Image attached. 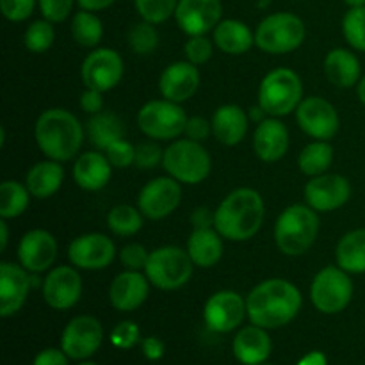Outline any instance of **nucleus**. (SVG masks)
Masks as SVG:
<instances>
[{
  "label": "nucleus",
  "mask_w": 365,
  "mask_h": 365,
  "mask_svg": "<svg viewBox=\"0 0 365 365\" xmlns=\"http://www.w3.org/2000/svg\"><path fill=\"white\" fill-rule=\"evenodd\" d=\"M299 309L302 294L298 287L282 278L264 280L246 298L250 321L264 330L285 327L298 316Z\"/></svg>",
  "instance_id": "1"
},
{
  "label": "nucleus",
  "mask_w": 365,
  "mask_h": 365,
  "mask_svg": "<svg viewBox=\"0 0 365 365\" xmlns=\"http://www.w3.org/2000/svg\"><path fill=\"white\" fill-rule=\"evenodd\" d=\"M262 196L250 187L232 191L216 209L214 228L228 241H248L264 223Z\"/></svg>",
  "instance_id": "2"
},
{
  "label": "nucleus",
  "mask_w": 365,
  "mask_h": 365,
  "mask_svg": "<svg viewBox=\"0 0 365 365\" xmlns=\"http://www.w3.org/2000/svg\"><path fill=\"white\" fill-rule=\"evenodd\" d=\"M38 148L48 159L64 163L73 159L84 141L81 121L66 109H48L38 118L34 127Z\"/></svg>",
  "instance_id": "3"
},
{
  "label": "nucleus",
  "mask_w": 365,
  "mask_h": 365,
  "mask_svg": "<svg viewBox=\"0 0 365 365\" xmlns=\"http://www.w3.org/2000/svg\"><path fill=\"white\" fill-rule=\"evenodd\" d=\"M319 232V217L309 205H291L274 225V241L282 253L298 257L312 248Z\"/></svg>",
  "instance_id": "4"
},
{
  "label": "nucleus",
  "mask_w": 365,
  "mask_h": 365,
  "mask_svg": "<svg viewBox=\"0 0 365 365\" xmlns=\"http://www.w3.org/2000/svg\"><path fill=\"white\" fill-rule=\"evenodd\" d=\"M163 166L175 180L195 185L209 177L212 159L198 141L178 139L164 150Z\"/></svg>",
  "instance_id": "5"
},
{
  "label": "nucleus",
  "mask_w": 365,
  "mask_h": 365,
  "mask_svg": "<svg viewBox=\"0 0 365 365\" xmlns=\"http://www.w3.org/2000/svg\"><path fill=\"white\" fill-rule=\"evenodd\" d=\"M303 84L296 71L278 68L260 82L259 106L269 116H287L302 103Z\"/></svg>",
  "instance_id": "6"
},
{
  "label": "nucleus",
  "mask_w": 365,
  "mask_h": 365,
  "mask_svg": "<svg viewBox=\"0 0 365 365\" xmlns=\"http://www.w3.org/2000/svg\"><path fill=\"white\" fill-rule=\"evenodd\" d=\"M192 266L195 264L185 250L178 246H163L150 253L145 274L153 287L160 291H175L187 284Z\"/></svg>",
  "instance_id": "7"
},
{
  "label": "nucleus",
  "mask_w": 365,
  "mask_h": 365,
  "mask_svg": "<svg viewBox=\"0 0 365 365\" xmlns=\"http://www.w3.org/2000/svg\"><path fill=\"white\" fill-rule=\"evenodd\" d=\"M305 41V24L292 13H274L260 21L255 45L267 53H289Z\"/></svg>",
  "instance_id": "8"
},
{
  "label": "nucleus",
  "mask_w": 365,
  "mask_h": 365,
  "mask_svg": "<svg viewBox=\"0 0 365 365\" xmlns=\"http://www.w3.org/2000/svg\"><path fill=\"white\" fill-rule=\"evenodd\" d=\"M189 118L185 110L171 100H152L145 103L138 113V125L145 135L152 139H177L185 134Z\"/></svg>",
  "instance_id": "9"
},
{
  "label": "nucleus",
  "mask_w": 365,
  "mask_h": 365,
  "mask_svg": "<svg viewBox=\"0 0 365 365\" xmlns=\"http://www.w3.org/2000/svg\"><path fill=\"white\" fill-rule=\"evenodd\" d=\"M353 282L344 269L328 266L321 269L310 285V299L323 314H339L349 305Z\"/></svg>",
  "instance_id": "10"
},
{
  "label": "nucleus",
  "mask_w": 365,
  "mask_h": 365,
  "mask_svg": "<svg viewBox=\"0 0 365 365\" xmlns=\"http://www.w3.org/2000/svg\"><path fill=\"white\" fill-rule=\"evenodd\" d=\"M123 77V59L116 50L96 48L81 66V78L86 88L106 93L116 88Z\"/></svg>",
  "instance_id": "11"
},
{
  "label": "nucleus",
  "mask_w": 365,
  "mask_h": 365,
  "mask_svg": "<svg viewBox=\"0 0 365 365\" xmlns=\"http://www.w3.org/2000/svg\"><path fill=\"white\" fill-rule=\"evenodd\" d=\"M296 120L302 130L317 141H328L334 138L341 127V120L328 100L321 96H310L302 100L296 109Z\"/></svg>",
  "instance_id": "12"
},
{
  "label": "nucleus",
  "mask_w": 365,
  "mask_h": 365,
  "mask_svg": "<svg viewBox=\"0 0 365 365\" xmlns=\"http://www.w3.org/2000/svg\"><path fill=\"white\" fill-rule=\"evenodd\" d=\"M182 200V187L173 177H159L141 189L138 209L148 220H164L177 210Z\"/></svg>",
  "instance_id": "13"
},
{
  "label": "nucleus",
  "mask_w": 365,
  "mask_h": 365,
  "mask_svg": "<svg viewBox=\"0 0 365 365\" xmlns=\"http://www.w3.org/2000/svg\"><path fill=\"white\" fill-rule=\"evenodd\" d=\"M116 257L113 239L103 234H84L73 239L68 248V259L75 267L86 271L106 269Z\"/></svg>",
  "instance_id": "14"
},
{
  "label": "nucleus",
  "mask_w": 365,
  "mask_h": 365,
  "mask_svg": "<svg viewBox=\"0 0 365 365\" xmlns=\"http://www.w3.org/2000/svg\"><path fill=\"white\" fill-rule=\"evenodd\" d=\"M102 324L91 316H78L66 324L61 339L63 351L73 360H84L95 355L102 344Z\"/></svg>",
  "instance_id": "15"
},
{
  "label": "nucleus",
  "mask_w": 365,
  "mask_h": 365,
  "mask_svg": "<svg viewBox=\"0 0 365 365\" xmlns=\"http://www.w3.org/2000/svg\"><path fill=\"white\" fill-rule=\"evenodd\" d=\"M246 314H248L246 302L234 291H220L210 296L203 310L207 327L217 334H228L235 330L242 323Z\"/></svg>",
  "instance_id": "16"
},
{
  "label": "nucleus",
  "mask_w": 365,
  "mask_h": 365,
  "mask_svg": "<svg viewBox=\"0 0 365 365\" xmlns=\"http://www.w3.org/2000/svg\"><path fill=\"white\" fill-rule=\"evenodd\" d=\"M221 0H178L175 18L185 34L205 36L221 21Z\"/></svg>",
  "instance_id": "17"
},
{
  "label": "nucleus",
  "mask_w": 365,
  "mask_h": 365,
  "mask_svg": "<svg viewBox=\"0 0 365 365\" xmlns=\"http://www.w3.org/2000/svg\"><path fill=\"white\" fill-rule=\"evenodd\" d=\"M351 196V185L342 175H319L305 185V200L317 212H331L344 205Z\"/></svg>",
  "instance_id": "18"
},
{
  "label": "nucleus",
  "mask_w": 365,
  "mask_h": 365,
  "mask_svg": "<svg viewBox=\"0 0 365 365\" xmlns=\"http://www.w3.org/2000/svg\"><path fill=\"white\" fill-rule=\"evenodd\" d=\"M82 278L73 267H53L43 282V298L52 309L68 310L81 299Z\"/></svg>",
  "instance_id": "19"
},
{
  "label": "nucleus",
  "mask_w": 365,
  "mask_h": 365,
  "mask_svg": "<svg viewBox=\"0 0 365 365\" xmlns=\"http://www.w3.org/2000/svg\"><path fill=\"white\" fill-rule=\"evenodd\" d=\"M18 259L29 273L39 274L53 266L57 259V241L50 232L31 230L18 245Z\"/></svg>",
  "instance_id": "20"
},
{
  "label": "nucleus",
  "mask_w": 365,
  "mask_h": 365,
  "mask_svg": "<svg viewBox=\"0 0 365 365\" xmlns=\"http://www.w3.org/2000/svg\"><path fill=\"white\" fill-rule=\"evenodd\" d=\"M200 88V71L196 64L189 61H178L170 64L160 73L159 89L160 95L171 102H185L192 98Z\"/></svg>",
  "instance_id": "21"
},
{
  "label": "nucleus",
  "mask_w": 365,
  "mask_h": 365,
  "mask_svg": "<svg viewBox=\"0 0 365 365\" xmlns=\"http://www.w3.org/2000/svg\"><path fill=\"white\" fill-rule=\"evenodd\" d=\"M31 282V273L25 267L0 264V316L9 317L24 307Z\"/></svg>",
  "instance_id": "22"
},
{
  "label": "nucleus",
  "mask_w": 365,
  "mask_h": 365,
  "mask_svg": "<svg viewBox=\"0 0 365 365\" xmlns=\"http://www.w3.org/2000/svg\"><path fill=\"white\" fill-rule=\"evenodd\" d=\"M150 280L141 271H123L113 280L109 287L110 305L120 312H132L139 309L148 298Z\"/></svg>",
  "instance_id": "23"
},
{
  "label": "nucleus",
  "mask_w": 365,
  "mask_h": 365,
  "mask_svg": "<svg viewBox=\"0 0 365 365\" xmlns=\"http://www.w3.org/2000/svg\"><path fill=\"white\" fill-rule=\"evenodd\" d=\"M253 150L264 163L280 160L289 150V132L285 125L274 118L260 121L253 134Z\"/></svg>",
  "instance_id": "24"
},
{
  "label": "nucleus",
  "mask_w": 365,
  "mask_h": 365,
  "mask_svg": "<svg viewBox=\"0 0 365 365\" xmlns=\"http://www.w3.org/2000/svg\"><path fill=\"white\" fill-rule=\"evenodd\" d=\"M113 175V164L107 155L98 152H86L75 160L73 178L78 187L86 191H100L106 187Z\"/></svg>",
  "instance_id": "25"
},
{
  "label": "nucleus",
  "mask_w": 365,
  "mask_h": 365,
  "mask_svg": "<svg viewBox=\"0 0 365 365\" xmlns=\"http://www.w3.org/2000/svg\"><path fill=\"white\" fill-rule=\"evenodd\" d=\"M271 339L264 331V328L246 327L235 335L234 355L235 359L245 365H260L266 362L271 355Z\"/></svg>",
  "instance_id": "26"
},
{
  "label": "nucleus",
  "mask_w": 365,
  "mask_h": 365,
  "mask_svg": "<svg viewBox=\"0 0 365 365\" xmlns=\"http://www.w3.org/2000/svg\"><path fill=\"white\" fill-rule=\"evenodd\" d=\"M248 116L234 103L221 106L212 116V134L225 146H234L245 139L248 132Z\"/></svg>",
  "instance_id": "27"
},
{
  "label": "nucleus",
  "mask_w": 365,
  "mask_h": 365,
  "mask_svg": "<svg viewBox=\"0 0 365 365\" xmlns=\"http://www.w3.org/2000/svg\"><path fill=\"white\" fill-rule=\"evenodd\" d=\"M64 180V170L57 160H41L34 164L29 170L25 177V185H27L31 196L39 200L50 198L61 189Z\"/></svg>",
  "instance_id": "28"
},
{
  "label": "nucleus",
  "mask_w": 365,
  "mask_h": 365,
  "mask_svg": "<svg viewBox=\"0 0 365 365\" xmlns=\"http://www.w3.org/2000/svg\"><path fill=\"white\" fill-rule=\"evenodd\" d=\"M360 61L346 48H335L324 59V75L337 88H353L360 82Z\"/></svg>",
  "instance_id": "29"
},
{
  "label": "nucleus",
  "mask_w": 365,
  "mask_h": 365,
  "mask_svg": "<svg viewBox=\"0 0 365 365\" xmlns=\"http://www.w3.org/2000/svg\"><path fill=\"white\" fill-rule=\"evenodd\" d=\"M214 43L217 48L230 56L246 53L255 43V34L239 20H221L214 29Z\"/></svg>",
  "instance_id": "30"
},
{
  "label": "nucleus",
  "mask_w": 365,
  "mask_h": 365,
  "mask_svg": "<svg viewBox=\"0 0 365 365\" xmlns=\"http://www.w3.org/2000/svg\"><path fill=\"white\" fill-rule=\"evenodd\" d=\"M187 253L195 266L210 267L217 264L223 255V241L220 232L214 228L195 230L187 241Z\"/></svg>",
  "instance_id": "31"
},
{
  "label": "nucleus",
  "mask_w": 365,
  "mask_h": 365,
  "mask_svg": "<svg viewBox=\"0 0 365 365\" xmlns=\"http://www.w3.org/2000/svg\"><path fill=\"white\" fill-rule=\"evenodd\" d=\"M337 264L346 273H365V228H359L339 241L335 250Z\"/></svg>",
  "instance_id": "32"
},
{
  "label": "nucleus",
  "mask_w": 365,
  "mask_h": 365,
  "mask_svg": "<svg viewBox=\"0 0 365 365\" xmlns=\"http://www.w3.org/2000/svg\"><path fill=\"white\" fill-rule=\"evenodd\" d=\"M123 121L113 113H98L93 114L88 123L89 141L98 150L106 152L113 143L123 139Z\"/></svg>",
  "instance_id": "33"
},
{
  "label": "nucleus",
  "mask_w": 365,
  "mask_h": 365,
  "mask_svg": "<svg viewBox=\"0 0 365 365\" xmlns=\"http://www.w3.org/2000/svg\"><path fill=\"white\" fill-rule=\"evenodd\" d=\"M334 160V148L328 141H314L299 153V170L309 177H319L327 173Z\"/></svg>",
  "instance_id": "34"
},
{
  "label": "nucleus",
  "mask_w": 365,
  "mask_h": 365,
  "mask_svg": "<svg viewBox=\"0 0 365 365\" xmlns=\"http://www.w3.org/2000/svg\"><path fill=\"white\" fill-rule=\"evenodd\" d=\"M71 34L81 46L93 48L102 41L103 25L93 11H78L71 20Z\"/></svg>",
  "instance_id": "35"
},
{
  "label": "nucleus",
  "mask_w": 365,
  "mask_h": 365,
  "mask_svg": "<svg viewBox=\"0 0 365 365\" xmlns=\"http://www.w3.org/2000/svg\"><path fill=\"white\" fill-rule=\"evenodd\" d=\"M29 189L18 182L6 180L0 185V216L2 220L18 217L29 207Z\"/></svg>",
  "instance_id": "36"
},
{
  "label": "nucleus",
  "mask_w": 365,
  "mask_h": 365,
  "mask_svg": "<svg viewBox=\"0 0 365 365\" xmlns=\"http://www.w3.org/2000/svg\"><path fill=\"white\" fill-rule=\"evenodd\" d=\"M107 225L113 234L128 237V235L138 234L143 228V214L141 210L130 205H116L110 209L107 216Z\"/></svg>",
  "instance_id": "37"
},
{
  "label": "nucleus",
  "mask_w": 365,
  "mask_h": 365,
  "mask_svg": "<svg viewBox=\"0 0 365 365\" xmlns=\"http://www.w3.org/2000/svg\"><path fill=\"white\" fill-rule=\"evenodd\" d=\"M56 39V31H53L52 21L48 20H36L27 27L24 36V43L31 52L41 53L46 52L53 45Z\"/></svg>",
  "instance_id": "38"
},
{
  "label": "nucleus",
  "mask_w": 365,
  "mask_h": 365,
  "mask_svg": "<svg viewBox=\"0 0 365 365\" xmlns=\"http://www.w3.org/2000/svg\"><path fill=\"white\" fill-rule=\"evenodd\" d=\"M128 45L139 56H150L159 46V34H157L153 24L139 21L128 31Z\"/></svg>",
  "instance_id": "39"
},
{
  "label": "nucleus",
  "mask_w": 365,
  "mask_h": 365,
  "mask_svg": "<svg viewBox=\"0 0 365 365\" xmlns=\"http://www.w3.org/2000/svg\"><path fill=\"white\" fill-rule=\"evenodd\" d=\"M134 4L143 20L159 25L173 16L178 0H134Z\"/></svg>",
  "instance_id": "40"
},
{
  "label": "nucleus",
  "mask_w": 365,
  "mask_h": 365,
  "mask_svg": "<svg viewBox=\"0 0 365 365\" xmlns=\"http://www.w3.org/2000/svg\"><path fill=\"white\" fill-rule=\"evenodd\" d=\"M342 32L355 50L365 52V6L351 7L342 20Z\"/></svg>",
  "instance_id": "41"
},
{
  "label": "nucleus",
  "mask_w": 365,
  "mask_h": 365,
  "mask_svg": "<svg viewBox=\"0 0 365 365\" xmlns=\"http://www.w3.org/2000/svg\"><path fill=\"white\" fill-rule=\"evenodd\" d=\"M185 57L192 64H203L212 57V41L205 36H191L184 46Z\"/></svg>",
  "instance_id": "42"
},
{
  "label": "nucleus",
  "mask_w": 365,
  "mask_h": 365,
  "mask_svg": "<svg viewBox=\"0 0 365 365\" xmlns=\"http://www.w3.org/2000/svg\"><path fill=\"white\" fill-rule=\"evenodd\" d=\"M73 2L75 0H38V6L45 20L61 24L71 14Z\"/></svg>",
  "instance_id": "43"
},
{
  "label": "nucleus",
  "mask_w": 365,
  "mask_h": 365,
  "mask_svg": "<svg viewBox=\"0 0 365 365\" xmlns=\"http://www.w3.org/2000/svg\"><path fill=\"white\" fill-rule=\"evenodd\" d=\"M106 155L109 159V163L113 164V168H128L130 164H134L135 159V146L130 145L125 139H120V141L113 143L109 148L106 150Z\"/></svg>",
  "instance_id": "44"
},
{
  "label": "nucleus",
  "mask_w": 365,
  "mask_h": 365,
  "mask_svg": "<svg viewBox=\"0 0 365 365\" xmlns=\"http://www.w3.org/2000/svg\"><path fill=\"white\" fill-rule=\"evenodd\" d=\"M38 0H0L2 14L9 21H24L34 11Z\"/></svg>",
  "instance_id": "45"
},
{
  "label": "nucleus",
  "mask_w": 365,
  "mask_h": 365,
  "mask_svg": "<svg viewBox=\"0 0 365 365\" xmlns=\"http://www.w3.org/2000/svg\"><path fill=\"white\" fill-rule=\"evenodd\" d=\"M139 341V327L132 321H123L118 324L110 334V342L120 349H128L138 344Z\"/></svg>",
  "instance_id": "46"
},
{
  "label": "nucleus",
  "mask_w": 365,
  "mask_h": 365,
  "mask_svg": "<svg viewBox=\"0 0 365 365\" xmlns=\"http://www.w3.org/2000/svg\"><path fill=\"white\" fill-rule=\"evenodd\" d=\"M164 152L155 145V143H141L135 146V159L134 164L139 170H152L163 160Z\"/></svg>",
  "instance_id": "47"
},
{
  "label": "nucleus",
  "mask_w": 365,
  "mask_h": 365,
  "mask_svg": "<svg viewBox=\"0 0 365 365\" xmlns=\"http://www.w3.org/2000/svg\"><path fill=\"white\" fill-rule=\"evenodd\" d=\"M148 257H150V253L146 252L145 246L138 245V242L125 246L120 253L121 264H123L128 271L145 269L146 262H148Z\"/></svg>",
  "instance_id": "48"
},
{
  "label": "nucleus",
  "mask_w": 365,
  "mask_h": 365,
  "mask_svg": "<svg viewBox=\"0 0 365 365\" xmlns=\"http://www.w3.org/2000/svg\"><path fill=\"white\" fill-rule=\"evenodd\" d=\"M212 132V123L205 120V118L200 116H192L187 120V125H185V134H187V139L191 141H205L207 138Z\"/></svg>",
  "instance_id": "49"
},
{
  "label": "nucleus",
  "mask_w": 365,
  "mask_h": 365,
  "mask_svg": "<svg viewBox=\"0 0 365 365\" xmlns=\"http://www.w3.org/2000/svg\"><path fill=\"white\" fill-rule=\"evenodd\" d=\"M81 107L82 110L88 114L102 113V107H103L102 93L96 91V89L86 88V91L81 95Z\"/></svg>",
  "instance_id": "50"
},
{
  "label": "nucleus",
  "mask_w": 365,
  "mask_h": 365,
  "mask_svg": "<svg viewBox=\"0 0 365 365\" xmlns=\"http://www.w3.org/2000/svg\"><path fill=\"white\" fill-rule=\"evenodd\" d=\"M68 359H70V356H68L64 351L50 348L39 353V355L34 359V364L32 365H68Z\"/></svg>",
  "instance_id": "51"
},
{
  "label": "nucleus",
  "mask_w": 365,
  "mask_h": 365,
  "mask_svg": "<svg viewBox=\"0 0 365 365\" xmlns=\"http://www.w3.org/2000/svg\"><path fill=\"white\" fill-rule=\"evenodd\" d=\"M214 221H216V212H212L207 207H198V209L192 210L191 223L195 227V230H200V228H212Z\"/></svg>",
  "instance_id": "52"
},
{
  "label": "nucleus",
  "mask_w": 365,
  "mask_h": 365,
  "mask_svg": "<svg viewBox=\"0 0 365 365\" xmlns=\"http://www.w3.org/2000/svg\"><path fill=\"white\" fill-rule=\"evenodd\" d=\"M143 353L146 359L159 360L164 355V344L157 337H148L143 341Z\"/></svg>",
  "instance_id": "53"
},
{
  "label": "nucleus",
  "mask_w": 365,
  "mask_h": 365,
  "mask_svg": "<svg viewBox=\"0 0 365 365\" xmlns=\"http://www.w3.org/2000/svg\"><path fill=\"white\" fill-rule=\"evenodd\" d=\"M77 2L82 9L93 11V13H95V11H103L107 9V7H110L116 0H77Z\"/></svg>",
  "instance_id": "54"
},
{
  "label": "nucleus",
  "mask_w": 365,
  "mask_h": 365,
  "mask_svg": "<svg viewBox=\"0 0 365 365\" xmlns=\"http://www.w3.org/2000/svg\"><path fill=\"white\" fill-rule=\"evenodd\" d=\"M298 365H327V356L319 351H312L299 360Z\"/></svg>",
  "instance_id": "55"
},
{
  "label": "nucleus",
  "mask_w": 365,
  "mask_h": 365,
  "mask_svg": "<svg viewBox=\"0 0 365 365\" xmlns=\"http://www.w3.org/2000/svg\"><path fill=\"white\" fill-rule=\"evenodd\" d=\"M7 237H9V235H7V223L6 221H0V250H6V246H7Z\"/></svg>",
  "instance_id": "56"
},
{
  "label": "nucleus",
  "mask_w": 365,
  "mask_h": 365,
  "mask_svg": "<svg viewBox=\"0 0 365 365\" xmlns=\"http://www.w3.org/2000/svg\"><path fill=\"white\" fill-rule=\"evenodd\" d=\"M359 98H360V102L365 106V75L360 78V82H359Z\"/></svg>",
  "instance_id": "57"
},
{
  "label": "nucleus",
  "mask_w": 365,
  "mask_h": 365,
  "mask_svg": "<svg viewBox=\"0 0 365 365\" xmlns=\"http://www.w3.org/2000/svg\"><path fill=\"white\" fill-rule=\"evenodd\" d=\"M349 7H364L365 6V0H344Z\"/></svg>",
  "instance_id": "58"
},
{
  "label": "nucleus",
  "mask_w": 365,
  "mask_h": 365,
  "mask_svg": "<svg viewBox=\"0 0 365 365\" xmlns=\"http://www.w3.org/2000/svg\"><path fill=\"white\" fill-rule=\"evenodd\" d=\"M77 365H96V364H93V362H82V364H77Z\"/></svg>",
  "instance_id": "59"
},
{
  "label": "nucleus",
  "mask_w": 365,
  "mask_h": 365,
  "mask_svg": "<svg viewBox=\"0 0 365 365\" xmlns=\"http://www.w3.org/2000/svg\"><path fill=\"white\" fill-rule=\"evenodd\" d=\"M260 365H267V364H260Z\"/></svg>",
  "instance_id": "60"
}]
</instances>
